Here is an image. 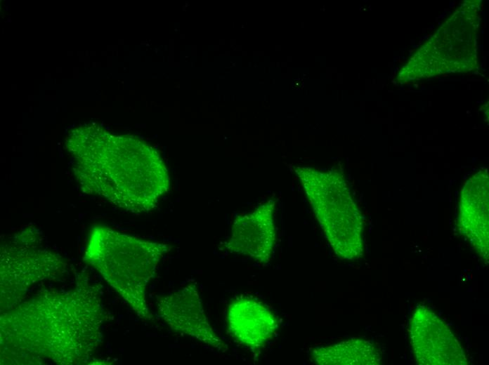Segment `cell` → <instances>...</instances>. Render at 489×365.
<instances>
[{"mask_svg":"<svg viewBox=\"0 0 489 365\" xmlns=\"http://www.w3.org/2000/svg\"><path fill=\"white\" fill-rule=\"evenodd\" d=\"M295 172L335 254L346 260L360 258L363 218L343 177L309 167H296Z\"/></svg>","mask_w":489,"mask_h":365,"instance_id":"4","label":"cell"},{"mask_svg":"<svg viewBox=\"0 0 489 365\" xmlns=\"http://www.w3.org/2000/svg\"><path fill=\"white\" fill-rule=\"evenodd\" d=\"M459 225L482 257H488V176L478 171L465 184L460 198Z\"/></svg>","mask_w":489,"mask_h":365,"instance_id":"10","label":"cell"},{"mask_svg":"<svg viewBox=\"0 0 489 365\" xmlns=\"http://www.w3.org/2000/svg\"><path fill=\"white\" fill-rule=\"evenodd\" d=\"M102 311L98 288L87 283L41 292L1 317L3 363L86 362L100 342Z\"/></svg>","mask_w":489,"mask_h":365,"instance_id":"1","label":"cell"},{"mask_svg":"<svg viewBox=\"0 0 489 365\" xmlns=\"http://www.w3.org/2000/svg\"><path fill=\"white\" fill-rule=\"evenodd\" d=\"M76 158L74 173L83 192L133 213L153 209L170 186L156 152L131 138L105 136L92 147L81 148Z\"/></svg>","mask_w":489,"mask_h":365,"instance_id":"2","label":"cell"},{"mask_svg":"<svg viewBox=\"0 0 489 365\" xmlns=\"http://www.w3.org/2000/svg\"><path fill=\"white\" fill-rule=\"evenodd\" d=\"M65 264L53 253L37 248L8 247L1 253V307L15 305L33 284L54 276Z\"/></svg>","mask_w":489,"mask_h":365,"instance_id":"5","label":"cell"},{"mask_svg":"<svg viewBox=\"0 0 489 365\" xmlns=\"http://www.w3.org/2000/svg\"><path fill=\"white\" fill-rule=\"evenodd\" d=\"M275 206V201L268 200L254 211L237 216L232 225L230 236L225 243L226 248L260 263H268L276 239Z\"/></svg>","mask_w":489,"mask_h":365,"instance_id":"8","label":"cell"},{"mask_svg":"<svg viewBox=\"0 0 489 365\" xmlns=\"http://www.w3.org/2000/svg\"><path fill=\"white\" fill-rule=\"evenodd\" d=\"M226 322L230 335L252 351L262 348L278 328L276 317L270 309L247 296L237 298L229 304Z\"/></svg>","mask_w":489,"mask_h":365,"instance_id":"9","label":"cell"},{"mask_svg":"<svg viewBox=\"0 0 489 365\" xmlns=\"http://www.w3.org/2000/svg\"><path fill=\"white\" fill-rule=\"evenodd\" d=\"M170 250L167 244L97 225L89 231L84 260L100 272L140 319L152 320L147 287Z\"/></svg>","mask_w":489,"mask_h":365,"instance_id":"3","label":"cell"},{"mask_svg":"<svg viewBox=\"0 0 489 365\" xmlns=\"http://www.w3.org/2000/svg\"><path fill=\"white\" fill-rule=\"evenodd\" d=\"M312 359L320 365H377L381 362L376 346L357 338L316 347L312 352Z\"/></svg>","mask_w":489,"mask_h":365,"instance_id":"11","label":"cell"},{"mask_svg":"<svg viewBox=\"0 0 489 365\" xmlns=\"http://www.w3.org/2000/svg\"><path fill=\"white\" fill-rule=\"evenodd\" d=\"M410 336L415 357L419 364L468 363L464 350L451 330L425 306L415 310L410 320Z\"/></svg>","mask_w":489,"mask_h":365,"instance_id":"7","label":"cell"},{"mask_svg":"<svg viewBox=\"0 0 489 365\" xmlns=\"http://www.w3.org/2000/svg\"><path fill=\"white\" fill-rule=\"evenodd\" d=\"M157 307L160 317L174 332L216 350H227V345L216 335L207 317L195 282L158 296Z\"/></svg>","mask_w":489,"mask_h":365,"instance_id":"6","label":"cell"}]
</instances>
